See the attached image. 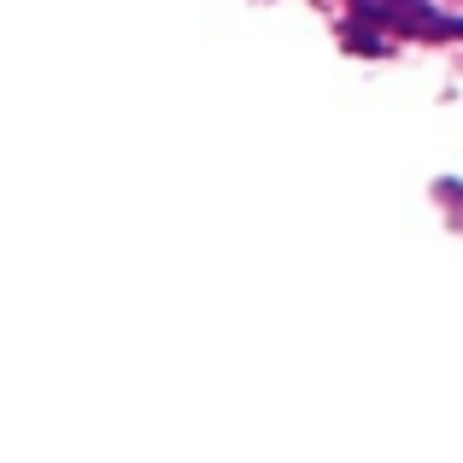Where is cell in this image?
<instances>
[{"label": "cell", "instance_id": "6da1fadb", "mask_svg": "<svg viewBox=\"0 0 463 463\" xmlns=\"http://www.w3.org/2000/svg\"><path fill=\"white\" fill-rule=\"evenodd\" d=\"M364 18L387 24V30L399 35H429V42H452L463 35V18H440L434 6H422V0H358Z\"/></svg>", "mask_w": 463, "mask_h": 463}, {"label": "cell", "instance_id": "7a4b0ae2", "mask_svg": "<svg viewBox=\"0 0 463 463\" xmlns=\"http://www.w3.org/2000/svg\"><path fill=\"white\" fill-rule=\"evenodd\" d=\"M346 47H352V53H387V42H382V30H364V12H358V18H352L346 24Z\"/></svg>", "mask_w": 463, "mask_h": 463}]
</instances>
